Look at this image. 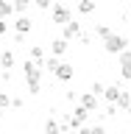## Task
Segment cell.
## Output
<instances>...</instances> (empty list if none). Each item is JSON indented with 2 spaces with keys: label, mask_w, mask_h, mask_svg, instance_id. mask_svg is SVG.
I'll return each instance as SVG.
<instances>
[{
  "label": "cell",
  "mask_w": 131,
  "mask_h": 134,
  "mask_svg": "<svg viewBox=\"0 0 131 134\" xmlns=\"http://www.w3.org/2000/svg\"><path fill=\"white\" fill-rule=\"evenodd\" d=\"M95 6H98L95 0H78V11H81V14H92Z\"/></svg>",
  "instance_id": "cell-17"
},
{
  "label": "cell",
  "mask_w": 131,
  "mask_h": 134,
  "mask_svg": "<svg viewBox=\"0 0 131 134\" xmlns=\"http://www.w3.org/2000/svg\"><path fill=\"white\" fill-rule=\"evenodd\" d=\"M120 92H123V87H120V84H109L106 90H103V98H106L109 103H115V100H117V95H120Z\"/></svg>",
  "instance_id": "cell-11"
},
{
  "label": "cell",
  "mask_w": 131,
  "mask_h": 134,
  "mask_svg": "<svg viewBox=\"0 0 131 134\" xmlns=\"http://www.w3.org/2000/svg\"><path fill=\"white\" fill-rule=\"evenodd\" d=\"M103 90H106V87H103L100 81H92V90H89V92H95V95H103Z\"/></svg>",
  "instance_id": "cell-23"
},
{
  "label": "cell",
  "mask_w": 131,
  "mask_h": 134,
  "mask_svg": "<svg viewBox=\"0 0 131 134\" xmlns=\"http://www.w3.org/2000/svg\"><path fill=\"white\" fill-rule=\"evenodd\" d=\"M33 6L42 8V11H48V8H53V0H33Z\"/></svg>",
  "instance_id": "cell-21"
},
{
  "label": "cell",
  "mask_w": 131,
  "mask_h": 134,
  "mask_svg": "<svg viewBox=\"0 0 131 134\" xmlns=\"http://www.w3.org/2000/svg\"><path fill=\"white\" fill-rule=\"evenodd\" d=\"M14 14V3H8V0H0V20H6V17Z\"/></svg>",
  "instance_id": "cell-16"
},
{
  "label": "cell",
  "mask_w": 131,
  "mask_h": 134,
  "mask_svg": "<svg viewBox=\"0 0 131 134\" xmlns=\"http://www.w3.org/2000/svg\"><path fill=\"white\" fill-rule=\"evenodd\" d=\"M67 48H70V42H67L64 36H59V39H53V42H50V50H53V56H64V53H67Z\"/></svg>",
  "instance_id": "cell-9"
},
{
  "label": "cell",
  "mask_w": 131,
  "mask_h": 134,
  "mask_svg": "<svg viewBox=\"0 0 131 134\" xmlns=\"http://www.w3.org/2000/svg\"><path fill=\"white\" fill-rule=\"evenodd\" d=\"M89 134H109V131L103 129V126H92V129H89Z\"/></svg>",
  "instance_id": "cell-24"
},
{
  "label": "cell",
  "mask_w": 131,
  "mask_h": 134,
  "mask_svg": "<svg viewBox=\"0 0 131 134\" xmlns=\"http://www.w3.org/2000/svg\"><path fill=\"white\" fill-rule=\"evenodd\" d=\"M31 28H33V20L31 17H17V23H14V31L20 34V36H22V34H31Z\"/></svg>",
  "instance_id": "cell-8"
},
{
  "label": "cell",
  "mask_w": 131,
  "mask_h": 134,
  "mask_svg": "<svg viewBox=\"0 0 131 134\" xmlns=\"http://www.w3.org/2000/svg\"><path fill=\"white\" fill-rule=\"evenodd\" d=\"M61 64V62H59V56H48L45 59V62H42V70H48V73H56V67Z\"/></svg>",
  "instance_id": "cell-13"
},
{
  "label": "cell",
  "mask_w": 131,
  "mask_h": 134,
  "mask_svg": "<svg viewBox=\"0 0 131 134\" xmlns=\"http://www.w3.org/2000/svg\"><path fill=\"white\" fill-rule=\"evenodd\" d=\"M128 48V39L126 36H120V34H109L106 39H103V50L106 53H112V56H117L120 50H126Z\"/></svg>",
  "instance_id": "cell-1"
},
{
  "label": "cell",
  "mask_w": 131,
  "mask_h": 134,
  "mask_svg": "<svg viewBox=\"0 0 131 134\" xmlns=\"http://www.w3.org/2000/svg\"><path fill=\"white\" fill-rule=\"evenodd\" d=\"M50 11H53V23H56V25H64V23H70V20H73V11H70L64 3H56Z\"/></svg>",
  "instance_id": "cell-2"
},
{
  "label": "cell",
  "mask_w": 131,
  "mask_h": 134,
  "mask_svg": "<svg viewBox=\"0 0 131 134\" xmlns=\"http://www.w3.org/2000/svg\"><path fill=\"white\" fill-rule=\"evenodd\" d=\"M87 117H89V109H84L81 103L73 109V115H70V129H81L87 123Z\"/></svg>",
  "instance_id": "cell-3"
},
{
  "label": "cell",
  "mask_w": 131,
  "mask_h": 134,
  "mask_svg": "<svg viewBox=\"0 0 131 134\" xmlns=\"http://www.w3.org/2000/svg\"><path fill=\"white\" fill-rule=\"evenodd\" d=\"M126 112H128V115H131V106H128V109H126Z\"/></svg>",
  "instance_id": "cell-27"
},
{
  "label": "cell",
  "mask_w": 131,
  "mask_h": 134,
  "mask_svg": "<svg viewBox=\"0 0 131 134\" xmlns=\"http://www.w3.org/2000/svg\"><path fill=\"white\" fill-rule=\"evenodd\" d=\"M81 106L89 109V112H95V109H98V95H95V92H84L81 95Z\"/></svg>",
  "instance_id": "cell-10"
},
{
  "label": "cell",
  "mask_w": 131,
  "mask_h": 134,
  "mask_svg": "<svg viewBox=\"0 0 131 134\" xmlns=\"http://www.w3.org/2000/svg\"><path fill=\"white\" fill-rule=\"evenodd\" d=\"M22 73H25V78H42V64L28 59V62H22Z\"/></svg>",
  "instance_id": "cell-6"
},
{
  "label": "cell",
  "mask_w": 131,
  "mask_h": 134,
  "mask_svg": "<svg viewBox=\"0 0 131 134\" xmlns=\"http://www.w3.org/2000/svg\"><path fill=\"white\" fill-rule=\"evenodd\" d=\"M95 34H98L100 39H106L109 34H112V28H109V25H98V28H95Z\"/></svg>",
  "instance_id": "cell-22"
},
{
  "label": "cell",
  "mask_w": 131,
  "mask_h": 134,
  "mask_svg": "<svg viewBox=\"0 0 131 134\" xmlns=\"http://www.w3.org/2000/svg\"><path fill=\"white\" fill-rule=\"evenodd\" d=\"M45 134H64V131H61V123H56V120H45Z\"/></svg>",
  "instance_id": "cell-18"
},
{
  "label": "cell",
  "mask_w": 131,
  "mask_h": 134,
  "mask_svg": "<svg viewBox=\"0 0 131 134\" xmlns=\"http://www.w3.org/2000/svg\"><path fill=\"white\" fill-rule=\"evenodd\" d=\"M117 56H120V75H123L126 81H131V50L126 48V50H120Z\"/></svg>",
  "instance_id": "cell-4"
},
{
  "label": "cell",
  "mask_w": 131,
  "mask_h": 134,
  "mask_svg": "<svg viewBox=\"0 0 131 134\" xmlns=\"http://www.w3.org/2000/svg\"><path fill=\"white\" fill-rule=\"evenodd\" d=\"M31 3H33V0H14V11H20V14H22V11L31 6Z\"/></svg>",
  "instance_id": "cell-20"
},
{
  "label": "cell",
  "mask_w": 131,
  "mask_h": 134,
  "mask_svg": "<svg viewBox=\"0 0 131 134\" xmlns=\"http://www.w3.org/2000/svg\"><path fill=\"white\" fill-rule=\"evenodd\" d=\"M78 34H81V23L70 20V23H64V25H61V36H64L67 42H70V39H75Z\"/></svg>",
  "instance_id": "cell-5"
},
{
  "label": "cell",
  "mask_w": 131,
  "mask_h": 134,
  "mask_svg": "<svg viewBox=\"0 0 131 134\" xmlns=\"http://www.w3.org/2000/svg\"><path fill=\"white\" fill-rule=\"evenodd\" d=\"M14 134H22V131H14Z\"/></svg>",
  "instance_id": "cell-29"
},
{
  "label": "cell",
  "mask_w": 131,
  "mask_h": 134,
  "mask_svg": "<svg viewBox=\"0 0 131 134\" xmlns=\"http://www.w3.org/2000/svg\"><path fill=\"white\" fill-rule=\"evenodd\" d=\"M8 31V25H6V20H0V36H3V34Z\"/></svg>",
  "instance_id": "cell-25"
},
{
  "label": "cell",
  "mask_w": 131,
  "mask_h": 134,
  "mask_svg": "<svg viewBox=\"0 0 131 134\" xmlns=\"http://www.w3.org/2000/svg\"><path fill=\"white\" fill-rule=\"evenodd\" d=\"M115 106H117V109H128V106H131V95H128V92H126V90L120 92V95H117Z\"/></svg>",
  "instance_id": "cell-15"
},
{
  "label": "cell",
  "mask_w": 131,
  "mask_h": 134,
  "mask_svg": "<svg viewBox=\"0 0 131 134\" xmlns=\"http://www.w3.org/2000/svg\"><path fill=\"white\" fill-rule=\"evenodd\" d=\"M0 67H3V70H11V67H14V53H11V50H3V53H0Z\"/></svg>",
  "instance_id": "cell-12"
},
{
  "label": "cell",
  "mask_w": 131,
  "mask_h": 134,
  "mask_svg": "<svg viewBox=\"0 0 131 134\" xmlns=\"http://www.w3.org/2000/svg\"><path fill=\"white\" fill-rule=\"evenodd\" d=\"M28 92H31V95H39L42 92V81L39 78H28Z\"/></svg>",
  "instance_id": "cell-19"
},
{
  "label": "cell",
  "mask_w": 131,
  "mask_h": 134,
  "mask_svg": "<svg viewBox=\"0 0 131 134\" xmlns=\"http://www.w3.org/2000/svg\"><path fill=\"white\" fill-rule=\"evenodd\" d=\"M67 134H81V131H73V129H70V131H67Z\"/></svg>",
  "instance_id": "cell-26"
},
{
  "label": "cell",
  "mask_w": 131,
  "mask_h": 134,
  "mask_svg": "<svg viewBox=\"0 0 131 134\" xmlns=\"http://www.w3.org/2000/svg\"><path fill=\"white\" fill-rule=\"evenodd\" d=\"M31 59L36 64H42V62H45V48H42V45H31Z\"/></svg>",
  "instance_id": "cell-14"
},
{
  "label": "cell",
  "mask_w": 131,
  "mask_h": 134,
  "mask_svg": "<svg viewBox=\"0 0 131 134\" xmlns=\"http://www.w3.org/2000/svg\"><path fill=\"white\" fill-rule=\"evenodd\" d=\"M0 117H3V109H0Z\"/></svg>",
  "instance_id": "cell-28"
},
{
  "label": "cell",
  "mask_w": 131,
  "mask_h": 134,
  "mask_svg": "<svg viewBox=\"0 0 131 134\" xmlns=\"http://www.w3.org/2000/svg\"><path fill=\"white\" fill-rule=\"evenodd\" d=\"M59 78V81H73V75H75V70H73V64H67V62H61V64L56 67V73H53Z\"/></svg>",
  "instance_id": "cell-7"
}]
</instances>
